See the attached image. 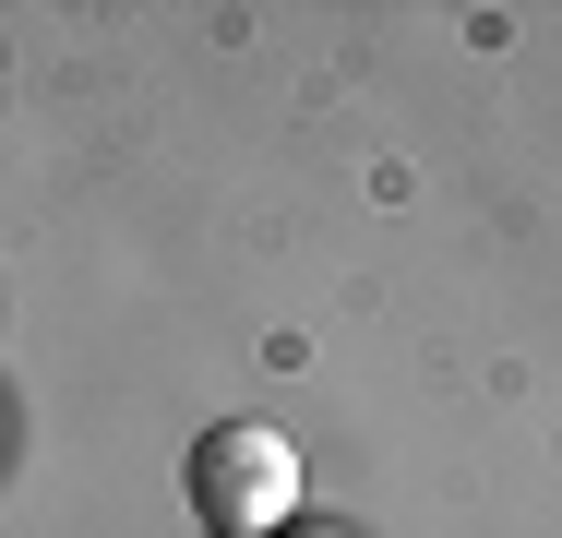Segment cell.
I'll use <instances>...</instances> for the list:
<instances>
[{"label": "cell", "instance_id": "1", "mask_svg": "<svg viewBox=\"0 0 562 538\" xmlns=\"http://www.w3.org/2000/svg\"><path fill=\"white\" fill-rule=\"evenodd\" d=\"M192 503H204V538L300 527V442L263 430V419H216L192 442Z\"/></svg>", "mask_w": 562, "mask_h": 538}, {"label": "cell", "instance_id": "2", "mask_svg": "<svg viewBox=\"0 0 562 538\" xmlns=\"http://www.w3.org/2000/svg\"><path fill=\"white\" fill-rule=\"evenodd\" d=\"M192 538H204V527H192Z\"/></svg>", "mask_w": 562, "mask_h": 538}]
</instances>
